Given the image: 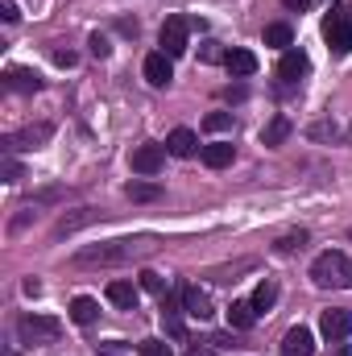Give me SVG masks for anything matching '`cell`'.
Returning a JSON list of instances; mask_svg holds the SVG:
<instances>
[{
    "label": "cell",
    "mask_w": 352,
    "mask_h": 356,
    "mask_svg": "<svg viewBox=\"0 0 352 356\" xmlns=\"http://www.w3.org/2000/svg\"><path fill=\"white\" fill-rule=\"evenodd\" d=\"M162 327H166L170 340H186V323H182V315H178L175 307H166V302H162Z\"/></svg>",
    "instance_id": "21"
},
{
    "label": "cell",
    "mask_w": 352,
    "mask_h": 356,
    "mask_svg": "<svg viewBox=\"0 0 352 356\" xmlns=\"http://www.w3.org/2000/svg\"><path fill=\"white\" fill-rule=\"evenodd\" d=\"M158 245L154 241H108V245H91L83 253H75V266H125L133 257H150Z\"/></svg>",
    "instance_id": "1"
},
{
    "label": "cell",
    "mask_w": 352,
    "mask_h": 356,
    "mask_svg": "<svg viewBox=\"0 0 352 356\" xmlns=\"http://www.w3.org/2000/svg\"><path fill=\"white\" fill-rule=\"evenodd\" d=\"M349 133H352V129H349Z\"/></svg>",
    "instance_id": "39"
},
{
    "label": "cell",
    "mask_w": 352,
    "mask_h": 356,
    "mask_svg": "<svg viewBox=\"0 0 352 356\" xmlns=\"http://www.w3.org/2000/svg\"><path fill=\"white\" fill-rule=\"evenodd\" d=\"M282 356H315V336L307 327H290L282 336Z\"/></svg>",
    "instance_id": "10"
},
{
    "label": "cell",
    "mask_w": 352,
    "mask_h": 356,
    "mask_svg": "<svg viewBox=\"0 0 352 356\" xmlns=\"http://www.w3.org/2000/svg\"><path fill=\"white\" fill-rule=\"evenodd\" d=\"M108 50H112V46H108V38L91 33V54H95V58H108Z\"/></svg>",
    "instance_id": "32"
},
{
    "label": "cell",
    "mask_w": 352,
    "mask_h": 356,
    "mask_svg": "<svg viewBox=\"0 0 352 356\" xmlns=\"http://www.w3.org/2000/svg\"><path fill=\"white\" fill-rule=\"evenodd\" d=\"M50 133H54L50 124H29V129L4 137V154H17V149H42V145L50 141Z\"/></svg>",
    "instance_id": "6"
},
{
    "label": "cell",
    "mask_w": 352,
    "mask_h": 356,
    "mask_svg": "<svg viewBox=\"0 0 352 356\" xmlns=\"http://www.w3.org/2000/svg\"><path fill=\"white\" fill-rule=\"evenodd\" d=\"M0 17H4V21H17V17H21V13H17V0H0Z\"/></svg>",
    "instance_id": "33"
},
{
    "label": "cell",
    "mask_w": 352,
    "mask_h": 356,
    "mask_svg": "<svg viewBox=\"0 0 352 356\" xmlns=\"http://www.w3.org/2000/svg\"><path fill=\"white\" fill-rule=\"evenodd\" d=\"M199 58H203V63H220V58H228V54L220 50V42H203V50H199Z\"/></svg>",
    "instance_id": "28"
},
{
    "label": "cell",
    "mask_w": 352,
    "mask_h": 356,
    "mask_svg": "<svg viewBox=\"0 0 352 356\" xmlns=\"http://www.w3.org/2000/svg\"><path fill=\"white\" fill-rule=\"evenodd\" d=\"M203 129H207V133H224V129H232V116H228V112H211V116L203 120Z\"/></svg>",
    "instance_id": "26"
},
{
    "label": "cell",
    "mask_w": 352,
    "mask_h": 356,
    "mask_svg": "<svg viewBox=\"0 0 352 356\" xmlns=\"http://www.w3.org/2000/svg\"><path fill=\"white\" fill-rule=\"evenodd\" d=\"M186 356H216V353H211V348H191Z\"/></svg>",
    "instance_id": "37"
},
{
    "label": "cell",
    "mask_w": 352,
    "mask_h": 356,
    "mask_svg": "<svg viewBox=\"0 0 352 356\" xmlns=\"http://www.w3.org/2000/svg\"><path fill=\"white\" fill-rule=\"evenodd\" d=\"M303 241H307V232H298V236H282V241H278V253H294V249H303Z\"/></svg>",
    "instance_id": "31"
},
{
    "label": "cell",
    "mask_w": 352,
    "mask_h": 356,
    "mask_svg": "<svg viewBox=\"0 0 352 356\" xmlns=\"http://www.w3.org/2000/svg\"><path fill=\"white\" fill-rule=\"evenodd\" d=\"M137 353L141 356H170V344H162V340H145Z\"/></svg>",
    "instance_id": "29"
},
{
    "label": "cell",
    "mask_w": 352,
    "mask_h": 356,
    "mask_svg": "<svg viewBox=\"0 0 352 356\" xmlns=\"http://www.w3.org/2000/svg\"><path fill=\"white\" fill-rule=\"evenodd\" d=\"M4 88L8 91H38L42 79H38V71H29V67H8V71H4Z\"/></svg>",
    "instance_id": "15"
},
{
    "label": "cell",
    "mask_w": 352,
    "mask_h": 356,
    "mask_svg": "<svg viewBox=\"0 0 352 356\" xmlns=\"http://www.w3.org/2000/svg\"><path fill=\"white\" fill-rule=\"evenodd\" d=\"M323 42L332 46V54H349L352 50V0H340L323 17Z\"/></svg>",
    "instance_id": "3"
},
{
    "label": "cell",
    "mask_w": 352,
    "mask_h": 356,
    "mask_svg": "<svg viewBox=\"0 0 352 356\" xmlns=\"http://www.w3.org/2000/svg\"><path fill=\"white\" fill-rule=\"evenodd\" d=\"M286 137H290V120H286V116H273V120L265 124V133H262L265 145H282Z\"/></svg>",
    "instance_id": "22"
},
{
    "label": "cell",
    "mask_w": 352,
    "mask_h": 356,
    "mask_svg": "<svg viewBox=\"0 0 352 356\" xmlns=\"http://www.w3.org/2000/svg\"><path fill=\"white\" fill-rule=\"evenodd\" d=\"M99 220V211H91V207H79L75 216H63L58 224H54V236H71V232H79V228H88Z\"/></svg>",
    "instance_id": "16"
},
{
    "label": "cell",
    "mask_w": 352,
    "mask_h": 356,
    "mask_svg": "<svg viewBox=\"0 0 352 356\" xmlns=\"http://www.w3.org/2000/svg\"><path fill=\"white\" fill-rule=\"evenodd\" d=\"M141 290L162 294V290H166V277H162V273H154V269H145V273H141Z\"/></svg>",
    "instance_id": "27"
},
{
    "label": "cell",
    "mask_w": 352,
    "mask_h": 356,
    "mask_svg": "<svg viewBox=\"0 0 352 356\" xmlns=\"http://www.w3.org/2000/svg\"><path fill=\"white\" fill-rule=\"evenodd\" d=\"M249 302L257 307V315H262V311H269V307L278 302V286H273V282H262V286L253 290V298H249Z\"/></svg>",
    "instance_id": "24"
},
{
    "label": "cell",
    "mask_w": 352,
    "mask_h": 356,
    "mask_svg": "<svg viewBox=\"0 0 352 356\" xmlns=\"http://www.w3.org/2000/svg\"><path fill=\"white\" fill-rule=\"evenodd\" d=\"M54 63H58V67H71V63H75V54H71V50H54Z\"/></svg>",
    "instance_id": "36"
},
{
    "label": "cell",
    "mask_w": 352,
    "mask_h": 356,
    "mask_svg": "<svg viewBox=\"0 0 352 356\" xmlns=\"http://www.w3.org/2000/svg\"><path fill=\"white\" fill-rule=\"evenodd\" d=\"M228 323H232L237 332H249V327L257 323V307H253L249 298H237V302L228 307Z\"/></svg>",
    "instance_id": "17"
},
{
    "label": "cell",
    "mask_w": 352,
    "mask_h": 356,
    "mask_svg": "<svg viewBox=\"0 0 352 356\" xmlns=\"http://www.w3.org/2000/svg\"><path fill=\"white\" fill-rule=\"evenodd\" d=\"M137 286L133 282H108V302L120 307V311H137Z\"/></svg>",
    "instance_id": "13"
},
{
    "label": "cell",
    "mask_w": 352,
    "mask_h": 356,
    "mask_svg": "<svg viewBox=\"0 0 352 356\" xmlns=\"http://www.w3.org/2000/svg\"><path fill=\"white\" fill-rule=\"evenodd\" d=\"M232 158H237V149H232L228 141L203 145V166H211V170H224V166H232Z\"/></svg>",
    "instance_id": "19"
},
{
    "label": "cell",
    "mask_w": 352,
    "mask_h": 356,
    "mask_svg": "<svg viewBox=\"0 0 352 356\" xmlns=\"http://www.w3.org/2000/svg\"><path fill=\"white\" fill-rule=\"evenodd\" d=\"M311 277H315V286H323V290H349L352 286V261L344 253H319V257L311 261Z\"/></svg>",
    "instance_id": "2"
},
{
    "label": "cell",
    "mask_w": 352,
    "mask_h": 356,
    "mask_svg": "<svg viewBox=\"0 0 352 356\" xmlns=\"http://www.w3.org/2000/svg\"><path fill=\"white\" fill-rule=\"evenodd\" d=\"M0 170H4V182H17V178H21V162H17L13 154H4V166H0Z\"/></svg>",
    "instance_id": "30"
},
{
    "label": "cell",
    "mask_w": 352,
    "mask_h": 356,
    "mask_svg": "<svg viewBox=\"0 0 352 356\" xmlns=\"http://www.w3.org/2000/svg\"><path fill=\"white\" fill-rule=\"evenodd\" d=\"M58 332H63V323L50 319V315H21V319H17V336H21V344H33V348L54 344Z\"/></svg>",
    "instance_id": "4"
},
{
    "label": "cell",
    "mask_w": 352,
    "mask_h": 356,
    "mask_svg": "<svg viewBox=\"0 0 352 356\" xmlns=\"http://www.w3.org/2000/svg\"><path fill=\"white\" fill-rule=\"evenodd\" d=\"M95 315H99V302L88 298V294H79V298L71 302V319H75V323H83V327H88V323H95Z\"/></svg>",
    "instance_id": "20"
},
{
    "label": "cell",
    "mask_w": 352,
    "mask_h": 356,
    "mask_svg": "<svg viewBox=\"0 0 352 356\" xmlns=\"http://www.w3.org/2000/svg\"><path fill=\"white\" fill-rule=\"evenodd\" d=\"M307 71H311V63H307V54H303V50H286V54H282V63H278V75H282L286 83H298Z\"/></svg>",
    "instance_id": "11"
},
{
    "label": "cell",
    "mask_w": 352,
    "mask_h": 356,
    "mask_svg": "<svg viewBox=\"0 0 352 356\" xmlns=\"http://www.w3.org/2000/svg\"><path fill=\"white\" fill-rule=\"evenodd\" d=\"M224 67H228L232 79H249V75L257 71V54H253V50H228Z\"/></svg>",
    "instance_id": "12"
},
{
    "label": "cell",
    "mask_w": 352,
    "mask_h": 356,
    "mask_svg": "<svg viewBox=\"0 0 352 356\" xmlns=\"http://www.w3.org/2000/svg\"><path fill=\"white\" fill-rule=\"evenodd\" d=\"M319 332H323L332 344H340V340L352 332V315H349V311H336V307H332V311H323V315H319Z\"/></svg>",
    "instance_id": "8"
},
{
    "label": "cell",
    "mask_w": 352,
    "mask_h": 356,
    "mask_svg": "<svg viewBox=\"0 0 352 356\" xmlns=\"http://www.w3.org/2000/svg\"><path fill=\"white\" fill-rule=\"evenodd\" d=\"M294 42V33H290V25H265V46H273V50H286Z\"/></svg>",
    "instance_id": "23"
},
{
    "label": "cell",
    "mask_w": 352,
    "mask_h": 356,
    "mask_svg": "<svg viewBox=\"0 0 352 356\" xmlns=\"http://www.w3.org/2000/svg\"><path fill=\"white\" fill-rule=\"evenodd\" d=\"M129 166H133V175H158L166 166V145H137Z\"/></svg>",
    "instance_id": "7"
},
{
    "label": "cell",
    "mask_w": 352,
    "mask_h": 356,
    "mask_svg": "<svg viewBox=\"0 0 352 356\" xmlns=\"http://www.w3.org/2000/svg\"><path fill=\"white\" fill-rule=\"evenodd\" d=\"M311 137H336V124H328V120H323V124H315V129H311Z\"/></svg>",
    "instance_id": "34"
},
{
    "label": "cell",
    "mask_w": 352,
    "mask_h": 356,
    "mask_svg": "<svg viewBox=\"0 0 352 356\" xmlns=\"http://www.w3.org/2000/svg\"><path fill=\"white\" fill-rule=\"evenodd\" d=\"M332 356H349V353H344V348H336V353H332Z\"/></svg>",
    "instance_id": "38"
},
{
    "label": "cell",
    "mask_w": 352,
    "mask_h": 356,
    "mask_svg": "<svg viewBox=\"0 0 352 356\" xmlns=\"http://www.w3.org/2000/svg\"><path fill=\"white\" fill-rule=\"evenodd\" d=\"M182 307H186L191 319H211V298H207L199 286H186V290H182Z\"/></svg>",
    "instance_id": "14"
},
{
    "label": "cell",
    "mask_w": 352,
    "mask_h": 356,
    "mask_svg": "<svg viewBox=\"0 0 352 356\" xmlns=\"http://www.w3.org/2000/svg\"><path fill=\"white\" fill-rule=\"evenodd\" d=\"M186 33H191V21L186 17H166V25H162V54H186Z\"/></svg>",
    "instance_id": "5"
},
{
    "label": "cell",
    "mask_w": 352,
    "mask_h": 356,
    "mask_svg": "<svg viewBox=\"0 0 352 356\" xmlns=\"http://www.w3.org/2000/svg\"><path fill=\"white\" fill-rule=\"evenodd\" d=\"M129 199L133 203H154V199H162V191L154 182H129Z\"/></svg>",
    "instance_id": "25"
},
{
    "label": "cell",
    "mask_w": 352,
    "mask_h": 356,
    "mask_svg": "<svg viewBox=\"0 0 352 356\" xmlns=\"http://www.w3.org/2000/svg\"><path fill=\"white\" fill-rule=\"evenodd\" d=\"M145 79H150L154 88H166V83L175 79V58H170V54H162V50H158V54H150V58H145Z\"/></svg>",
    "instance_id": "9"
},
{
    "label": "cell",
    "mask_w": 352,
    "mask_h": 356,
    "mask_svg": "<svg viewBox=\"0 0 352 356\" xmlns=\"http://www.w3.org/2000/svg\"><path fill=\"white\" fill-rule=\"evenodd\" d=\"M282 4H286V8H290V13H307V8H311V4H315V0H282Z\"/></svg>",
    "instance_id": "35"
},
{
    "label": "cell",
    "mask_w": 352,
    "mask_h": 356,
    "mask_svg": "<svg viewBox=\"0 0 352 356\" xmlns=\"http://www.w3.org/2000/svg\"><path fill=\"white\" fill-rule=\"evenodd\" d=\"M199 149V137L191 133V129H175L170 137H166V154H175V158H191Z\"/></svg>",
    "instance_id": "18"
}]
</instances>
